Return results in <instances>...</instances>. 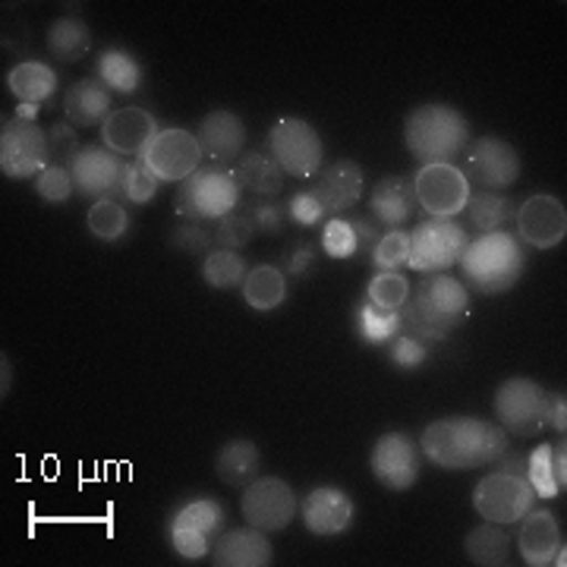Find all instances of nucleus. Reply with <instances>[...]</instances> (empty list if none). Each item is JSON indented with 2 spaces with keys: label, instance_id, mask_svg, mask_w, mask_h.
Masks as SVG:
<instances>
[{
  "label": "nucleus",
  "instance_id": "nucleus-1",
  "mask_svg": "<svg viewBox=\"0 0 567 567\" xmlns=\"http://www.w3.org/2000/svg\"><path fill=\"white\" fill-rule=\"evenodd\" d=\"M507 447L511 442L505 429L480 416H442L425 425L420 435V451L425 454V461L442 470L492 466Z\"/></svg>",
  "mask_w": 567,
  "mask_h": 567
},
{
  "label": "nucleus",
  "instance_id": "nucleus-2",
  "mask_svg": "<svg viewBox=\"0 0 567 567\" xmlns=\"http://www.w3.org/2000/svg\"><path fill=\"white\" fill-rule=\"evenodd\" d=\"M470 312V290L451 275H425L401 306V331L416 341H445Z\"/></svg>",
  "mask_w": 567,
  "mask_h": 567
},
{
  "label": "nucleus",
  "instance_id": "nucleus-3",
  "mask_svg": "<svg viewBox=\"0 0 567 567\" xmlns=\"http://www.w3.org/2000/svg\"><path fill=\"white\" fill-rule=\"evenodd\" d=\"M457 265H461V278H464L461 284L466 290L495 297V293L517 287V281L524 278L527 252L514 234L495 230V234H483V237L470 240Z\"/></svg>",
  "mask_w": 567,
  "mask_h": 567
},
{
  "label": "nucleus",
  "instance_id": "nucleus-4",
  "mask_svg": "<svg viewBox=\"0 0 567 567\" xmlns=\"http://www.w3.org/2000/svg\"><path fill=\"white\" fill-rule=\"evenodd\" d=\"M404 142L420 164H454L470 145V123L451 104H420L406 114Z\"/></svg>",
  "mask_w": 567,
  "mask_h": 567
},
{
  "label": "nucleus",
  "instance_id": "nucleus-5",
  "mask_svg": "<svg viewBox=\"0 0 567 567\" xmlns=\"http://www.w3.org/2000/svg\"><path fill=\"white\" fill-rule=\"evenodd\" d=\"M240 186L230 171L224 167H199L189 181L181 183L174 196V212L193 224L221 221L224 215L237 212L240 205Z\"/></svg>",
  "mask_w": 567,
  "mask_h": 567
},
{
  "label": "nucleus",
  "instance_id": "nucleus-6",
  "mask_svg": "<svg viewBox=\"0 0 567 567\" xmlns=\"http://www.w3.org/2000/svg\"><path fill=\"white\" fill-rule=\"evenodd\" d=\"M227 529V511L215 498H193L167 517L171 548L186 561H203Z\"/></svg>",
  "mask_w": 567,
  "mask_h": 567
},
{
  "label": "nucleus",
  "instance_id": "nucleus-7",
  "mask_svg": "<svg viewBox=\"0 0 567 567\" xmlns=\"http://www.w3.org/2000/svg\"><path fill=\"white\" fill-rule=\"evenodd\" d=\"M495 420L505 429L507 435H539L548 429V391L536 379H507L495 388L492 398Z\"/></svg>",
  "mask_w": 567,
  "mask_h": 567
},
{
  "label": "nucleus",
  "instance_id": "nucleus-8",
  "mask_svg": "<svg viewBox=\"0 0 567 567\" xmlns=\"http://www.w3.org/2000/svg\"><path fill=\"white\" fill-rule=\"evenodd\" d=\"M466 244L470 237L454 218H425L410 234L406 265L420 275H445L461 262Z\"/></svg>",
  "mask_w": 567,
  "mask_h": 567
},
{
  "label": "nucleus",
  "instance_id": "nucleus-9",
  "mask_svg": "<svg viewBox=\"0 0 567 567\" xmlns=\"http://www.w3.org/2000/svg\"><path fill=\"white\" fill-rule=\"evenodd\" d=\"M268 155L281 164L287 177L309 181L322 171L324 145L319 130L300 117H281L268 130Z\"/></svg>",
  "mask_w": 567,
  "mask_h": 567
},
{
  "label": "nucleus",
  "instance_id": "nucleus-10",
  "mask_svg": "<svg viewBox=\"0 0 567 567\" xmlns=\"http://www.w3.org/2000/svg\"><path fill=\"white\" fill-rule=\"evenodd\" d=\"M473 507L486 524L514 527L527 517V511L536 507V492L527 483V476L492 470L473 488Z\"/></svg>",
  "mask_w": 567,
  "mask_h": 567
},
{
  "label": "nucleus",
  "instance_id": "nucleus-11",
  "mask_svg": "<svg viewBox=\"0 0 567 567\" xmlns=\"http://www.w3.org/2000/svg\"><path fill=\"white\" fill-rule=\"evenodd\" d=\"M464 177L470 186L476 183L480 189L488 193H502L511 189L520 181V152L511 145V142L498 140V136H480V140H470L464 148Z\"/></svg>",
  "mask_w": 567,
  "mask_h": 567
},
{
  "label": "nucleus",
  "instance_id": "nucleus-12",
  "mask_svg": "<svg viewBox=\"0 0 567 567\" xmlns=\"http://www.w3.org/2000/svg\"><path fill=\"white\" fill-rule=\"evenodd\" d=\"M51 164L48 130L35 121H3L0 130V171L10 181H35Z\"/></svg>",
  "mask_w": 567,
  "mask_h": 567
},
{
  "label": "nucleus",
  "instance_id": "nucleus-13",
  "mask_svg": "<svg viewBox=\"0 0 567 567\" xmlns=\"http://www.w3.org/2000/svg\"><path fill=\"white\" fill-rule=\"evenodd\" d=\"M416 205L429 218H454L470 203L473 186L457 164H420L413 177Z\"/></svg>",
  "mask_w": 567,
  "mask_h": 567
},
{
  "label": "nucleus",
  "instance_id": "nucleus-14",
  "mask_svg": "<svg viewBox=\"0 0 567 567\" xmlns=\"http://www.w3.org/2000/svg\"><path fill=\"white\" fill-rule=\"evenodd\" d=\"M240 511L249 527L262 529V533H281L293 524L300 502L290 483H284L278 476H256L249 486H244Z\"/></svg>",
  "mask_w": 567,
  "mask_h": 567
},
{
  "label": "nucleus",
  "instance_id": "nucleus-15",
  "mask_svg": "<svg viewBox=\"0 0 567 567\" xmlns=\"http://www.w3.org/2000/svg\"><path fill=\"white\" fill-rule=\"evenodd\" d=\"M140 162L162 183H183L203 167V148L196 133L171 126L155 133V140L142 148Z\"/></svg>",
  "mask_w": 567,
  "mask_h": 567
},
{
  "label": "nucleus",
  "instance_id": "nucleus-16",
  "mask_svg": "<svg viewBox=\"0 0 567 567\" xmlns=\"http://www.w3.org/2000/svg\"><path fill=\"white\" fill-rule=\"evenodd\" d=\"M423 466V451L406 432H385L375 439L369 454V470L379 480V486L391 492H406L416 486Z\"/></svg>",
  "mask_w": 567,
  "mask_h": 567
},
{
  "label": "nucleus",
  "instance_id": "nucleus-17",
  "mask_svg": "<svg viewBox=\"0 0 567 567\" xmlns=\"http://www.w3.org/2000/svg\"><path fill=\"white\" fill-rule=\"evenodd\" d=\"M517 240L533 249H555L567 237V208L555 196H529L527 203L514 212Z\"/></svg>",
  "mask_w": 567,
  "mask_h": 567
},
{
  "label": "nucleus",
  "instance_id": "nucleus-18",
  "mask_svg": "<svg viewBox=\"0 0 567 567\" xmlns=\"http://www.w3.org/2000/svg\"><path fill=\"white\" fill-rule=\"evenodd\" d=\"M123 162L104 145H82V152L70 164V177L76 193L85 199H117Z\"/></svg>",
  "mask_w": 567,
  "mask_h": 567
},
{
  "label": "nucleus",
  "instance_id": "nucleus-19",
  "mask_svg": "<svg viewBox=\"0 0 567 567\" xmlns=\"http://www.w3.org/2000/svg\"><path fill=\"white\" fill-rule=\"evenodd\" d=\"M300 514H303V524L312 536L331 539V536H341V533L353 527L357 505H353V498L347 495L344 488L319 486L306 495Z\"/></svg>",
  "mask_w": 567,
  "mask_h": 567
},
{
  "label": "nucleus",
  "instance_id": "nucleus-20",
  "mask_svg": "<svg viewBox=\"0 0 567 567\" xmlns=\"http://www.w3.org/2000/svg\"><path fill=\"white\" fill-rule=\"evenodd\" d=\"M196 140H199V148H203V158H208V162H240L246 148V123L240 114L218 107V111H208L199 121Z\"/></svg>",
  "mask_w": 567,
  "mask_h": 567
},
{
  "label": "nucleus",
  "instance_id": "nucleus-21",
  "mask_svg": "<svg viewBox=\"0 0 567 567\" xmlns=\"http://www.w3.org/2000/svg\"><path fill=\"white\" fill-rule=\"evenodd\" d=\"M312 196L319 199L324 215H344L363 199V167L357 162H334L312 177Z\"/></svg>",
  "mask_w": 567,
  "mask_h": 567
},
{
  "label": "nucleus",
  "instance_id": "nucleus-22",
  "mask_svg": "<svg viewBox=\"0 0 567 567\" xmlns=\"http://www.w3.org/2000/svg\"><path fill=\"white\" fill-rule=\"evenodd\" d=\"M215 567H268L275 561V548L268 543V533L256 527L224 529L208 551Z\"/></svg>",
  "mask_w": 567,
  "mask_h": 567
},
{
  "label": "nucleus",
  "instance_id": "nucleus-23",
  "mask_svg": "<svg viewBox=\"0 0 567 567\" xmlns=\"http://www.w3.org/2000/svg\"><path fill=\"white\" fill-rule=\"evenodd\" d=\"M155 133H158V121L145 107H114V114L102 126L104 148L133 158H140L142 148L155 140Z\"/></svg>",
  "mask_w": 567,
  "mask_h": 567
},
{
  "label": "nucleus",
  "instance_id": "nucleus-24",
  "mask_svg": "<svg viewBox=\"0 0 567 567\" xmlns=\"http://www.w3.org/2000/svg\"><path fill=\"white\" fill-rule=\"evenodd\" d=\"M561 548V527L558 517L546 507H533L520 520L517 533V551L529 567H546L555 561V551Z\"/></svg>",
  "mask_w": 567,
  "mask_h": 567
},
{
  "label": "nucleus",
  "instance_id": "nucleus-25",
  "mask_svg": "<svg viewBox=\"0 0 567 567\" xmlns=\"http://www.w3.org/2000/svg\"><path fill=\"white\" fill-rule=\"evenodd\" d=\"M369 208H372V218L379 224H385L391 230H401L410 215L416 212V193H413V181L410 177H382L375 183L372 196H369Z\"/></svg>",
  "mask_w": 567,
  "mask_h": 567
},
{
  "label": "nucleus",
  "instance_id": "nucleus-26",
  "mask_svg": "<svg viewBox=\"0 0 567 567\" xmlns=\"http://www.w3.org/2000/svg\"><path fill=\"white\" fill-rule=\"evenodd\" d=\"M111 114V89L99 80L73 82L63 92V117L73 126H104Z\"/></svg>",
  "mask_w": 567,
  "mask_h": 567
},
{
  "label": "nucleus",
  "instance_id": "nucleus-27",
  "mask_svg": "<svg viewBox=\"0 0 567 567\" xmlns=\"http://www.w3.org/2000/svg\"><path fill=\"white\" fill-rule=\"evenodd\" d=\"M262 470V451L249 439H230L215 454V473L224 486H249Z\"/></svg>",
  "mask_w": 567,
  "mask_h": 567
},
{
  "label": "nucleus",
  "instance_id": "nucleus-28",
  "mask_svg": "<svg viewBox=\"0 0 567 567\" xmlns=\"http://www.w3.org/2000/svg\"><path fill=\"white\" fill-rule=\"evenodd\" d=\"M234 181L240 189L246 193H252V196H259V199H271V196H278L284 189V174L281 164L275 162L271 155H265V152H244V158L234 164Z\"/></svg>",
  "mask_w": 567,
  "mask_h": 567
},
{
  "label": "nucleus",
  "instance_id": "nucleus-29",
  "mask_svg": "<svg viewBox=\"0 0 567 567\" xmlns=\"http://www.w3.org/2000/svg\"><path fill=\"white\" fill-rule=\"evenodd\" d=\"M7 89L20 99V104H41L48 102V99H54L58 73L48 63L22 61L7 73Z\"/></svg>",
  "mask_w": 567,
  "mask_h": 567
},
{
  "label": "nucleus",
  "instance_id": "nucleus-30",
  "mask_svg": "<svg viewBox=\"0 0 567 567\" xmlns=\"http://www.w3.org/2000/svg\"><path fill=\"white\" fill-rule=\"evenodd\" d=\"M290 293L287 287V275L278 265H256L244 281V300L256 312H275L278 306H284Z\"/></svg>",
  "mask_w": 567,
  "mask_h": 567
},
{
  "label": "nucleus",
  "instance_id": "nucleus-31",
  "mask_svg": "<svg viewBox=\"0 0 567 567\" xmlns=\"http://www.w3.org/2000/svg\"><path fill=\"white\" fill-rule=\"evenodd\" d=\"M511 533L498 524H483V527L470 529L464 539L466 558L480 567H505L511 565Z\"/></svg>",
  "mask_w": 567,
  "mask_h": 567
},
{
  "label": "nucleus",
  "instance_id": "nucleus-32",
  "mask_svg": "<svg viewBox=\"0 0 567 567\" xmlns=\"http://www.w3.org/2000/svg\"><path fill=\"white\" fill-rule=\"evenodd\" d=\"M48 51L63 63L82 61L92 51V29L76 17H61L48 29Z\"/></svg>",
  "mask_w": 567,
  "mask_h": 567
},
{
  "label": "nucleus",
  "instance_id": "nucleus-33",
  "mask_svg": "<svg viewBox=\"0 0 567 567\" xmlns=\"http://www.w3.org/2000/svg\"><path fill=\"white\" fill-rule=\"evenodd\" d=\"M464 212L470 218V227L480 230V237L502 230L514 218V205H511L505 193H488V189L470 193V203H466Z\"/></svg>",
  "mask_w": 567,
  "mask_h": 567
},
{
  "label": "nucleus",
  "instance_id": "nucleus-34",
  "mask_svg": "<svg viewBox=\"0 0 567 567\" xmlns=\"http://www.w3.org/2000/svg\"><path fill=\"white\" fill-rule=\"evenodd\" d=\"M95 73H99V82H102V85H107L111 92H121V95L136 92L142 82L140 61H136L133 54L121 51V48H111V51H104L102 58H99Z\"/></svg>",
  "mask_w": 567,
  "mask_h": 567
},
{
  "label": "nucleus",
  "instance_id": "nucleus-35",
  "mask_svg": "<svg viewBox=\"0 0 567 567\" xmlns=\"http://www.w3.org/2000/svg\"><path fill=\"white\" fill-rule=\"evenodd\" d=\"M246 259L237 249H215L203 259V278L215 290H230V287H244L246 281Z\"/></svg>",
  "mask_w": 567,
  "mask_h": 567
},
{
  "label": "nucleus",
  "instance_id": "nucleus-36",
  "mask_svg": "<svg viewBox=\"0 0 567 567\" xmlns=\"http://www.w3.org/2000/svg\"><path fill=\"white\" fill-rule=\"evenodd\" d=\"M85 227L95 240L102 244H117L123 234L130 230V215L117 199H99L85 215Z\"/></svg>",
  "mask_w": 567,
  "mask_h": 567
},
{
  "label": "nucleus",
  "instance_id": "nucleus-37",
  "mask_svg": "<svg viewBox=\"0 0 567 567\" xmlns=\"http://www.w3.org/2000/svg\"><path fill=\"white\" fill-rule=\"evenodd\" d=\"M357 328L365 344H388L391 338L401 334V309H379L369 300L360 303V316H357Z\"/></svg>",
  "mask_w": 567,
  "mask_h": 567
},
{
  "label": "nucleus",
  "instance_id": "nucleus-38",
  "mask_svg": "<svg viewBox=\"0 0 567 567\" xmlns=\"http://www.w3.org/2000/svg\"><path fill=\"white\" fill-rule=\"evenodd\" d=\"M162 181L145 167V164L136 158V162H123V174H121V189H117V199H126L133 205H148L155 199Z\"/></svg>",
  "mask_w": 567,
  "mask_h": 567
},
{
  "label": "nucleus",
  "instance_id": "nucleus-39",
  "mask_svg": "<svg viewBox=\"0 0 567 567\" xmlns=\"http://www.w3.org/2000/svg\"><path fill=\"white\" fill-rule=\"evenodd\" d=\"M527 483L536 492V498H546V502L565 492V488L558 486V480H555L551 442H543V445H536L527 454Z\"/></svg>",
  "mask_w": 567,
  "mask_h": 567
},
{
  "label": "nucleus",
  "instance_id": "nucleus-40",
  "mask_svg": "<svg viewBox=\"0 0 567 567\" xmlns=\"http://www.w3.org/2000/svg\"><path fill=\"white\" fill-rule=\"evenodd\" d=\"M406 297H410V281L401 271H379L365 287V300L379 309H401Z\"/></svg>",
  "mask_w": 567,
  "mask_h": 567
},
{
  "label": "nucleus",
  "instance_id": "nucleus-41",
  "mask_svg": "<svg viewBox=\"0 0 567 567\" xmlns=\"http://www.w3.org/2000/svg\"><path fill=\"white\" fill-rule=\"evenodd\" d=\"M32 186H35V193H39L44 203H54V205L66 203V199L76 193L73 177H70V167H61V164H48L39 177L32 181Z\"/></svg>",
  "mask_w": 567,
  "mask_h": 567
},
{
  "label": "nucleus",
  "instance_id": "nucleus-42",
  "mask_svg": "<svg viewBox=\"0 0 567 567\" xmlns=\"http://www.w3.org/2000/svg\"><path fill=\"white\" fill-rule=\"evenodd\" d=\"M252 234H256V224H252V215H246V212H230V215H224L218 227H215V244L221 246V249H244L249 240H252Z\"/></svg>",
  "mask_w": 567,
  "mask_h": 567
},
{
  "label": "nucleus",
  "instance_id": "nucleus-43",
  "mask_svg": "<svg viewBox=\"0 0 567 567\" xmlns=\"http://www.w3.org/2000/svg\"><path fill=\"white\" fill-rule=\"evenodd\" d=\"M406 252H410V234L391 230V234H382L379 244L372 246V265L379 271H398L401 265H406Z\"/></svg>",
  "mask_w": 567,
  "mask_h": 567
},
{
  "label": "nucleus",
  "instance_id": "nucleus-44",
  "mask_svg": "<svg viewBox=\"0 0 567 567\" xmlns=\"http://www.w3.org/2000/svg\"><path fill=\"white\" fill-rule=\"evenodd\" d=\"M322 249L331 259H353L360 252L357 234H353V227H350L347 218H331V221L324 224Z\"/></svg>",
  "mask_w": 567,
  "mask_h": 567
},
{
  "label": "nucleus",
  "instance_id": "nucleus-45",
  "mask_svg": "<svg viewBox=\"0 0 567 567\" xmlns=\"http://www.w3.org/2000/svg\"><path fill=\"white\" fill-rule=\"evenodd\" d=\"M48 145H51V164H61V167H70L73 158L82 152L73 123H54L48 130Z\"/></svg>",
  "mask_w": 567,
  "mask_h": 567
},
{
  "label": "nucleus",
  "instance_id": "nucleus-46",
  "mask_svg": "<svg viewBox=\"0 0 567 567\" xmlns=\"http://www.w3.org/2000/svg\"><path fill=\"white\" fill-rule=\"evenodd\" d=\"M388 357L398 369H420L429 353H425L423 341H416L410 334H398V338L388 341Z\"/></svg>",
  "mask_w": 567,
  "mask_h": 567
},
{
  "label": "nucleus",
  "instance_id": "nucleus-47",
  "mask_svg": "<svg viewBox=\"0 0 567 567\" xmlns=\"http://www.w3.org/2000/svg\"><path fill=\"white\" fill-rule=\"evenodd\" d=\"M212 237L215 234H205L199 224H183L177 230H171V237H167V244L174 246V249H183V252H189V256H208V244H212Z\"/></svg>",
  "mask_w": 567,
  "mask_h": 567
},
{
  "label": "nucleus",
  "instance_id": "nucleus-48",
  "mask_svg": "<svg viewBox=\"0 0 567 567\" xmlns=\"http://www.w3.org/2000/svg\"><path fill=\"white\" fill-rule=\"evenodd\" d=\"M287 215L300 227H312L324 218V208L319 205V199L312 196V189H303V193H293L290 196V205H287Z\"/></svg>",
  "mask_w": 567,
  "mask_h": 567
},
{
  "label": "nucleus",
  "instance_id": "nucleus-49",
  "mask_svg": "<svg viewBox=\"0 0 567 567\" xmlns=\"http://www.w3.org/2000/svg\"><path fill=\"white\" fill-rule=\"evenodd\" d=\"M284 221H287V212H284V205L278 203H256L252 205V224L262 230V234H281Z\"/></svg>",
  "mask_w": 567,
  "mask_h": 567
},
{
  "label": "nucleus",
  "instance_id": "nucleus-50",
  "mask_svg": "<svg viewBox=\"0 0 567 567\" xmlns=\"http://www.w3.org/2000/svg\"><path fill=\"white\" fill-rule=\"evenodd\" d=\"M548 429L565 435L567 432V398L565 391H548Z\"/></svg>",
  "mask_w": 567,
  "mask_h": 567
},
{
  "label": "nucleus",
  "instance_id": "nucleus-51",
  "mask_svg": "<svg viewBox=\"0 0 567 567\" xmlns=\"http://www.w3.org/2000/svg\"><path fill=\"white\" fill-rule=\"evenodd\" d=\"M495 470H502V473H514V476H527V457L524 454H517V451H511L507 447L505 454L495 461Z\"/></svg>",
  "mask_w": 567,
  "mask_h": 567
},
{
  "label": "nucleus",
  "instance_id": "nucleus-52",
  "mask_svg": "<svg viewBox=\"0 0 567 567\" xmlns=\"http://www.w3.org/2000/svg\"><path fill=\"white\" fill-rule=\"evenodd\" d=\"M350 227H353V234H357V244H360V249H365V246H375L379 244V227L369 221V218H353L350 221Z\"/></svg>",
  "mask_w": 567,
  "mask_h": 567
},
{
  "label": "nucleus",
  "instance_id": "nucleus-53",
  "mask_svg": "<svg viewBox=\"0 0 567 567\" xmlns=\"http://www.w3.org/2000/svg\"><path fill=\"white\" fill-rule=\"evenodd\" d=\"M551 464H555V480H558V486H567V445H565V435L558 439V442H551Z\"/></svg>",
  "mask_w": 567,
  "mask_h": 567
},
{
  "label": "nucleus",
  "instance_id": "nucleus-54",
  "mask_svg": "<svg viewBox=\"0 0 567 567\" xmlns=\"http://www.w3.org/2000/svg\"><path fill=\"white\" fill-rule=\"evenodd\" d=\"M312 265V246H297L293 249V256H290V275H303L306 268Z\"/></svg>",
  "mask_w": 567,
  "mask_h": 567
},
{
  "label": "nucleus",
  "instance_id": "nucleus-55",
  "mask_svg": "<svg viewBox=\"0 0 567 567\" xmlns=\"http://www.w3.org/2000/svg\"><path fill=\"white\" fill-rule=\"evenodd\" d=\"M17 117H20V121H35V117H39V104H20V107H17Z\"/></svg>",
  "mask_w": 567,
  "mask_h": 567
},
{
  "label": "nucleus",
  "instance_id": "nucleus-56",
  "mask_svg": "<svg viewBox=\"0 0 567 567\" xmlns=\"http://www.w3.org/2000/svg\"><path fill=\"white\" fill-rule=\"evenodd\" d=\"M0 375H3V394H7V391H10V382H13V369H10V360H7V357L0 360Z\"/></svg>",
  "mask_w": 567,
  "mask_h": 567
}]
</instances>
